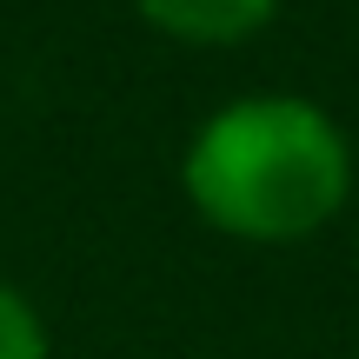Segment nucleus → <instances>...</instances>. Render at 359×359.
<instances>
[{"label": "nucleus", "instance_id": "nucleus-1", "mask_svg": "<svg viewBox=\"0 0 359 359\" xmlns=\"http://www.w3.org/2000/svg\"><path fill=\"white\" fill-rule=\"evenodd\" d=\"M180 193L226 240L293 246L346 213L353 140L306 93H240L193 127Z\"/></svg>", "mask_w": 359, "mask_h": 359}, {"label": "nucleus", "instance_id": "nucleus-2", "mask_svg": "<svg viewBox=\"0 0 359 359\" xmlns=\"http://www.w3.org/2000/svg\"><path fill=\"white\" fill-rule=\"evenodd\" d=\"M133 13L180 47H240L273 27L280 0H133Z\"/></svg>", "mask_w": 359, "mask_h": 359}, {"label": "nucleus", "instance_id": "nucleus-3", "mask_svg": "<svg viewBox=\"0 0 359 359\" xmlns=\"http://www.w3.org/2000/svg\"><path fill=\"white\" fill-rule=\"evenodd\" d=\"M0 359H53L47 320L13 280H0Z\"/></svg>", "mask_w": 359, "mask_h": 359}]
</instances>
